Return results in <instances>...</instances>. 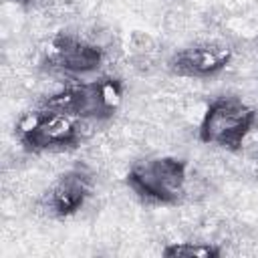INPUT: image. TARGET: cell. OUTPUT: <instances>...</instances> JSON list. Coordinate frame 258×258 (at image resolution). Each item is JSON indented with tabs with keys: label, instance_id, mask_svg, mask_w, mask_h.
Instances as JSON below:
<instances>
[{
	"label": "cell",
	"instance_id": "1",
	"mask_svg": "<svg viewBox=\"0 0 258 258\" xmlns=\"http://www.w3.org/2000/svg\"><path fill=\"white\" fill-rule=\"evenodd\" d=\"M125 99V85L117 77H99L87 83L67 85L38 105L58 109L81 121H109L117 115Z\"/></svg>",
	"mask_w": 258,
	"mask_h": 258
},
{
	"label": "cell",
	"instance_id": "2",
	"mask_svg": "<svg viewBox=\"0 0 258 258\" xmlns=\"http://www.w3.org/2000/svg\"><path fill=\"white\" fill-rule=\"evenodd\" d=\"M14 135L18 143L32 153L69 151L83 141V121L58 109L38 105L16 121Z\"/></svg>",
	"mask_w": 258,
	"mask_h": 258
},
{
	"label": "cell",
	"instance_id": "3",
	"mask_svg": "<svg viewBox=\"0 0 258 258\" xmlns=\"http://www.w3.org/2000/svg\"><path fill=\"white\" fill-rule=\"evenodd\" d=\"M256 121L258 113L252 105L234 95H220L208 103L198 127V137L206 145L240 151Z\"/></svg>",
	"mask_w": 258,
	"mask_h": 258
},
{
	"label": "cell",
	"instance_id": "4",
	"mask_svg": "<svg viewBox=\"0 0 258 258\" xmlns=\"http://www.w3.org/2000/svg\"><path fill=\"white\" fill-rule=\"evenodd\" d=\"M127 187L151 204H177L187 185V161L173 155H157L135 161L127 175Z\"/></svg>",
	"mask_w": 258,
	"mask_h": 258
},
{
	"label": "cell",
	"instance_id": "5",
	"mask_svg": "<svg viewBox=\"0 0 258 258\" xmlns=\"http://www.w3.org/2000/svg\"><path fill=\"white\" fill-rule=\"evenodd\" d=\"M105 60V50L83 36L77 34H56L46 48L44 64L64 75H89L101 69Z\"/></svg>",
	"mask_w": 258,
	"mask_h": 258
},
{
	"label": "cell",
	"instance_id": "6",
	"mask_svg": "<svg viewBox=\"0 0 258 258\" xmlns=\"http://www.w3.org/2000/svg\"><path fill=\"white\" fill-rule=\"evenodd\" d=\"M93 185V173L85 165H75L48 185L42 196V208L54 218H71L87 204Z\"/></svg>",
	"mask_w": 258,
	"mask_h": 258
},
{
	"label": "cell",
	"instance_id": "7",
	"mask_svg": "<svg viewBox=\"0 0 258 258\" xmlns=\"http://www.w3.org/2000/svg\"><path fill=\"white\" fill-rule=\"evenodd\" d=\"M232 48L224 42H196L175 50L167 60V69L185 79H210L220 75L232 62Z\"/></svg>",
	"mask_w": 258,
	"mask_h": 258
},
{
	"label": "cell",
	"instance_id": "8",
	"mask_svg": "<svg viewBox=\"0 0 258 258\" xmlns=\"http://www.w3.org/2000/svg\"><path fill=\"white\" fill-rule=\"evenodd\" d=\"M163 256L167 258H177V256H185V258H218L222 256V248L216 246L214 242H169L163 250Z\"/></svg>",
	"mask_w": 258,
	"mask_h": 258
},
{
	"label": "cell",
	"instance_id": "9",
	"mask_svg": "<svg viewBox=\"0 0 258 258\" xmlns=\"http://www.w3.org/2000/svg\"><path fill=\"white\" fill-rule=\"evenodd\" d=\"M256 165H258V145H256ZM256 173H258V169H256Z\"/></svg>",
	"mask_w": 258,
	"mask_h": 258
},
{
	"label": "cell",
	"instance_id": "10",
	"mask_svg": "<svg viewBox=\"0 0 258 258\" xmlns=\"http://www.w3.org/2000/svg\"><path fill=\"white\" fill-rule=\"evenodd\" d=\"M20 2H26V0H20Z\"/></svg>",
	"mask_w": 258,
	"mask_h": 258
}]
</instances>
